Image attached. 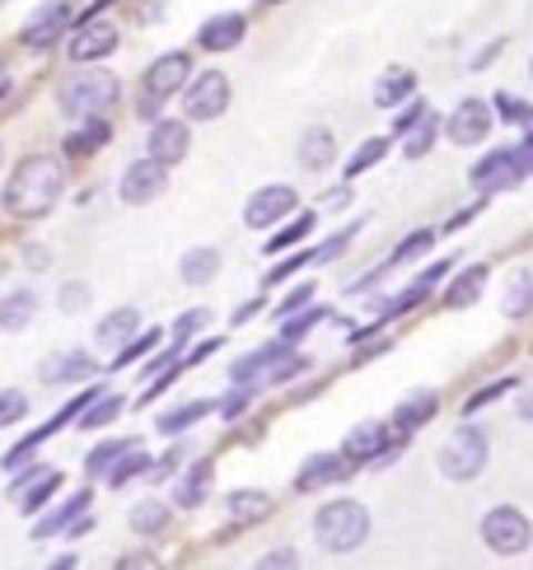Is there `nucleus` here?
<instances>
[{
  "label": "nucleus",
  "mask_w": 533,
  "mask_h": 570,
  "mask_svg": "<svg viewBox=\"0 0 533 570\" xmlns=\"http://www.w3.org/2000/svg\"><path fill=\"white\" fill-rule=\"evenodd\" d=\"M84 510H89V491H76L71 500H66V506H57L48 519H42L33 533H38V538H52V533H61V529H71V523H76Z\"/></svg>",
  "instance_id": "obj_24"
},
{
  "label": "nucleus",
  "mask_w": 533,
  "mask_h": 570,
  "mask_svg": "<svg viewBox=\"0 0 533 570\" xmlns=\"http://www.w3.org/2000/svg\"><path fill=\"white\" fill-rule=\"evenodd\" d=\"M431 248V230H421V234H412V239H403L393 248V262H408V258H416V253H426Z\"/></svg>",
  "instance_id": "obj_48"
},
{
  "label": "nucleus",
  "mask_w": 533,
  "mask_h": 570,
  "mask_svg": "<svg viewBox=\"0 0 533 570\" xmlns=\"http://www.w3.org/2000/svg\"><path fill=\"white\" fill-rule=\"evenodd\" d=\"M243 14H215V19H207L202 24V33H197V42H202L207 52H230V48H239L243 42Z\"/></svg>",
  "instance_id": "obj_17"
},
{
  "label": "nucleus",
  "mask_w": 533,
  "mask_h": 570,
  "mask_svg": "<svg viewBox=\"0 0 533 570\" xmlns=\"http://www.w3.org/2000/svg\"><path fill=\"white\" fill-rule=\"evenodd\" d=\"M482 286H486V267H469V271H463V277L450 286V304H454V309H469L477 294H482Z\"/></svg>",
  "instance_id": "obj_29"
},
{
  "label": "nucleus",
  "mask_w": 533,
  "mask_h": 570,
  "mask_svg": "<svg viewBox=\"0 0 533 570\" xmlns=\"http://www.w3.org/2000/svg\"><path fill=\"white\" fill-rule=\"evenodd\" d=\"M57 304H61V313H80V309L89 304V286H80V281L66 286V290L57 294Z\"/></svg>",
  "instance_id": "obj_47"
},
{
  "label": "nucleus",
  "mask_w": 533,
  "mask_h": 570,
  "mask_svg": "<svg viewBox=\"0 0 533 570\" xmlns=\"http://www.w3.org/2000/svg\"><path fill=\"white\" fill-rule=\"evenodd\" d=\"M314 304V286H295L291 290V300H285L276 313H281V323H291V313H300V309H309Z\"/></svg>",
  "instance_id": "obj_45"
},
{
  "label": "nucleus",
  "mask_w": 533,
  "mask_h": 570,
  "mask_svg": "<svg viewBox=\"0 0 533 570\" xmlns=\"http://www.w3.org/2000/svg\"><path fill=\"white\" fill-rule=\"evenodd\" d=\"M103 141H108V122H103V118H94L84 131H76L71 141H66V150H71V154H89V150H99Z\"/></svg>",
  "instance_id": "obj_36"
},
{
  "label": "nucleus",
  "mask_w": 533,
  "mask_h": 570,
  "mask_svg": "<svg viewBox=\"0 0 533 570\" xmlns=\"http://www.w3.org/2000/svg\"><path fill=\"white\" fill-rule=\"evenodd\" d=\"M207 412H211V402H188V407H178V412H164L160 430H164V436H178V430H188L192 421H202Z\"/></svg>",
  "instance_id": "obj_33"
},
{
  "label": "nucleus",
  "mask_w": 533,
  "mask_h": 570,
  "mask_svg": "<svg viewBox=\"0 0 533 570\" xmlns=\"http://www.w3.org/2000/svg\"><path fill=\"white\" fill-rule=\"evenodd\" d=\"M520 178H524L520 154H515V150H496V154H486L482 164L473 169V188H482V192H492V188H515Z\"/></svg>",
  "instance_id": "obj_14"
},
{
  "label": "nucleus",
  "mask_w": 533,
  "mask_h": 570,
  "mask_svg": "<svg viewBox=\"0 0 533 570\" xmlns=\"http://www.w3.org/2000/svg\"><path fill=\"white\" fill-rule=\"evenodd\" d=\"M300 164L304 169H328L332 164V131L328 127H309L300 136Z\"/></svg>",
  "instance_id": "obj_23"
},
{
  "label": "nucleus",
  "mask_w": 533,
  "mask_h": 570,
  "mask_svg": "<svg viewBox=\"0 0 533 570\" xmlns=\"http://www.w3.org/2000/svg\"><path fill=\"white\" fill-rule=\"evenodd\" d=\"M309 230H314V216H295V224H285L281 234H272V243H266V248H272V253H281V248L300 243V239H304Z\"/></svg>",
  "instance_id": "obj_40"
},
{
  "label": "nucleus",
  "mask_w": 533,
  "mask_h": 570,
  "mask_svg": "<svg viewBox=\"0 0 533 570\" xmlns=\"http://www.w3.org/2000/svg\"><path fill=\"white\" fill-rule=\"evenodd\" d=\"M243 407H249V389H239V393H230L225 402H220V412H225V417H239V412H243Z\"/></svg>",
  "instance_id": "obj_54"
},
{
  "label": "nucleus",
  "mask_w": 533,
  "mask_h": 570,
  "mask_svg": "<svg viewBox=\"0 0 533 570\" xmlns=\"http://www.w3.org/2000/svg\"><path fill=\"white\" fill-rule=\"evenodd\" d=\"M220 271V253L215 248H192V253L178 262V277H183L188 286H202V281H211Z\"/></svg>",
  "instance_id": "obj_25"
},
{
  "label": "nucleus",
  "mask_w": 533,
  "mask_h": 570,
  "mask_svg": "<svg viewBox=\"0 0 533 570\" xmlns=\"http://www.w3.org/2000/svg\"><path fill=\"white\" fill-rule=\"evenodd\" d=\"M435 131H440V122H435V118H426V122H421V127H416V131L408 136V146H403V150H408L412 159H421V154H426V150H431V141H435Z\"/></svg>",
  "instance_id": "obj_41"
},
{
  "label": "nucleus",
  "mask_w": 533,
  "mask_h": 570,
  "mask_svg": "<svg viewBox=\"0 0 533 570\" xmlns=\"http://www.w3.org/2000/svg\"><path fill=\"white\" fill-rule=\"evenodd\" d=\"M99 364L89 360L84 351H66V356H48L42 360V370H38V379L42 383H76V379H89Z\"/></svg>",
  "instance_id": "obj_16"
},
{
  "label": "nucleus",
  "mask_w": 533,
  "mask_h": 570,
  "mask_svg": "<svg viewBox=\"0 0 533 570\" xmlns=\"http://www.w3.org/2000/svg\"><path fill=\"white\" fill-rule=\"evenodd\" d=\"M113 570H164V566H160V561H154L150 552H137V557H122V561H118Z\"/></svg>",
  "instance_id": "obj_53"
},
{
  "label": "nucleus",
  "mask_w": 533,
  "mask_h": 570,
  "mask_svg": "<svg viewBox=\"0 0 533 570\" xmlns=\"http://www.w3.org/2000/svg\"><path fill=\"white\" fill-rule=\"evenodd\" d=\"M118 48V29L113 24H89L71 38V57L76 61H103L108 52Z\"/></svg>",
  "instance_id": "obj_20"
},
{
  "label": "nucleus",
  "mask_w": 533,
  "mask_h": 570,
  "mask_svg": "<svg viewBox=\"0 0 533 570\" xmlns=\"http://www.w3.org/2000/svg\"><path fill=\"white\" fill-rule=\"evenodd\" d=\"M529 304H533V271H515L510 277V286H505V318H524L529 313Z\"/></svg>",
  "instance_id": "obj_27"
},
{
  "label": "nucleus",
  "mask_w": 533,
  "mask_h": 570,
  "mask_svg": "<svg viewBox=\"0 0 533 570\" xmlns=\"http://www.w3.org/2000/svg\"><path fill=\"white\" fill-rule=\"evenodd\" d=\"M230 514L234 519H262V514H272V496H266V491H234L230 496Z\"/></svg>",
  "instance_id": "obj_30"
},
{
  "label": "nucleus",
  "mask_w": 533,
  "mask_h": 570,
  "mask_svg": "<svg viewBox=\"0 0 533 570\" xmlns=\"http://www.w3.org/2000/svg\"><path fill=\"white\" fill-rule=\"evenodd\" d=\"M319 318H328V313H323V309H309L304 318H295V323H281V341H285V347H291V341H300L309 328L319 323Z\"/></svg>",
  "instance_id": "obj_44"
},
{
  "label": "nucleus",
  "mask_w": 533,
  "mask_h": 570,
  "mask_svg": "<svg viewBox=\"0 0 533 570\" xmlns=\"http://www.w3.org/2000/svg\"><path fill=\"white\" fill-rule=\"evenodd\" d=\"M164 182H169V164H160V159H137V164H127L118 192L127 207H145V201L164 192Z\"/></svg>",
  "instance_id": "obj_9"
},
{
  "label": "nucleus",
  "mask_w": 533,
  "mask_h": 570,
  "mask_svg": "<svg viewBox=\"0 0 533 570\" xmlns=\"http://www.w3.org/2000/svg\"><path fill=\"white\" fill-rule=\"evenodd\" d=\"M515 154H520V169H524V173H533V136H529V141H524Z\"/></svg>",
  "instance_id": "obj_56"
},
{
  "label": "nucleus",
  "mask_w": 533,
  "mask_h": 570,
  "mask_svg": "<svg viewBox=\"0 0 533 570\" xmlns=\"http://www.w3.org/2000/svg\"><path fill=\"white\" fill-rule=\"evenodd\" d=\"M122 412V398H113V393H108V398H99L94 407H89V412L80 417V426L84 430H99V426H108V421H113Z\"/></svg>",
  "instance_id": "obj_39"
},
{
  "label": "nucleus",
  "mask_w": 533,
  "mask_h": 570,
  "mask_svg": "<svg viewBox=\"0 0 533 570\" xmlns=\"http://www.w3.org/2000/svg\"><path fill=\"white\" fill-rule=\"evenodd\" d=\"M150 468V459H145V449H137V444H131L127 453H122V463L113 468V472H108V487H127L131 482V477H141Z\"/></svg>",
  "instance_id": "obj_32"
},
{
  "label": "nucleus",
  "mask_w": 533,
  "mask_h": 570,
  "mask_svg": "<svg viewBox=\"0 0 533 570\" xmlns=\"http://www.w3.org/2000/svg\"><path fill=\"white\" fill-rule=\"evenodd\" d=\"M520 417H524V421H533V389L520 398Z\"/></svg>",
  "instance_id": "obj_59"
},
{
  "label": "nucleus",
  "mask_w": 533,
  "mask_h": 570,
  "mask_svg": "<svg viewBox=\"0 0 533 570\" xmlns=\"http://www.w3.org/2000/svg\"><path fill=\"white\" fill-rule=\"evenodd\" d=\"M118 94H122V84H118V76L113 71H76L71 80H66V89H61V108L71 112V118H103L108 108L118 103Z\"/></svg>",
  "instance_id": "obj_3"
},
{
  "label": "nucleus",
  "mask_w": 533,
  "mask_h": 570,
  "mask_svg": "<svg viewBox=\"0 0 533 570\" xmlns=\"http://www.w3.org/2000/svg\"><path fill=\"white\" fill-rule=\"evenodd\" d=\"M431 412H435V393H416V398H408L403 407H398L393 426L403 430V436H412V430H416L421 421H431Z\"/></svg>",
  "instance_id": "obj_28"
},
{
  "label": "nucleus",
  "mask_w": 533,
  "mask_h": 570,
  "mask_svg": "<svg viewBox=\"0 0 533 570\" xmlns=\"http://www.w3.org/2000/svg\"><path fill=\"white\" fill-rule=\"evenodd\" d=\"M272 6H276V0H272Z\"/></svg>",
  "instance_id": "obj_63"
},
{
  "label": "nucleus",
  "mask_w": 533,
  "mask_h": 570,
  "mask_svg": "<svg viewBox=\"0 0 533 570\" xmlns=\"http://www.w3.org/2000/svg\"><path fill=\"white\" fill-rule=\"evenodd\" d=\"M482 542L492 547V552H501V557H520L524 547L533 542V529H529V519L515 506H496L492 514L482 519Z\"/></svg>",
  "instance_id": "obj_7"
},
{
  "label": "nucleus",
  "mask_w": 533,
  "mask_h": 570,
  "mask_svg": "<svg viewBox=\"0 0 533 570\" xmlns=\"http://www.w3.org/2000/svg\"><path fill=\"white\" fill-rule=\"evenodd\" d=\"M188 146H192V131L188 122H154L150 127V159H160V164H178V159H188Z\"/></svg>",
  "instance_id": "obj_15"
},
{
  "label": "nucleus",
  "mask_w": 533,
  "mask_h": 570,
  "mask_svg": "<svg viewBox=\"0 0 533 570\" xmlns=\"http://www.w3.org/2000/svg\"><path fill=\"white\" fill-rule=\"evenodd\" d=\"M295 188H285V182H272V188H258L249 197V207H243V224L249 230H266V224H276L295 211Z\"/></svg>",
  "instance_id": "obj_8"
},
{
  "label": "nucleus",
  "mask_w": 533,
  "mask_h": 570,
  "mask_svg": "<svg viewBox=\"0 0 533 570\" xmlns=\"http://www.w3.org/2000/svg\"><path fill=\"white\" fill-rule=\"evenodd\" d=\"M207 477H211V468H207V463H197V468L183 477V487H178V506H202V496H207Z\"/></svg>",
  "instance_id": "obj_37"
},
{
  "label": "nucleus",
  "mask_w": 533,
  "mask_h": 570,
  "mask_svg": "<svg viewBox=\"0 0 533 570\" xmlns=\"http://www.w3.org/2000/svg\"><path fill=\"white\" fill-rule=\"evenodd\" d=\"M342 459L346 463H374V459H389V430L380 421H365L355 426L346 444H342Z\"/></svg>",
  "instance_id": "obj_13"
},
{
  "label": "nucleus",
  "mask_w": 533,
  "mask_h": 570,
  "mask_svg": "<svg viewBox=\"0 0 533 570\" xmlns=\"http://www.w3.org/2000/svg\"><path fill=\"white\" fill-rule=\"evenodd\" d=\"M486 131H492V108H486L482 99H463L454 108V118H450V141L454 146H477V141H486Z\"/></svg>",
  "instance_id": "obj_12"
},
{
  "label": "nucleus",
  "mask_w": 533,
  "mask_h": 570,
  "mask_svg": "<svg viewBox=\"0 0 533 570\" xmlns=\"http://www.w3.org/2000/svg\"><path fill=\"white\" fill-rule=\"evenodd\" d=\"M131 332H141V313L137 309H118V313H108L103 323H99V341L103 347H131Z\"/></svg>",
  "instance_id": "obj_21"
},
{
  "label": "nucleus",
  "mask_w": 533,
  "mask_h": 570,
  "mask_svg": "<svg viewBox=\"0 0 533 570\" xmlns=\"http://www.w3.org/2000/svg\"><path fill=\"white\" fill-rule=\"evenodd\" d=\"M188 71H192L188 52H169V57L154 61L150 71H145V99H141V108H137V118L154 122V112H160V103L188 84Z\"/></svg>",
  "instance_id": "obj_5"
},
{
  "label": "nucleus",
  "mask_w": 533,
  "mask_h": 570,
  "mask_svg": "<svg viewBox=\"0 0 533 570\" xmlns=\"http://www.w3.org/2000/svg\"><path fill=\"white\" fill-rule=\"evenodd\" d=\"M384 154H389V141H380V136H374V141H365L361 150L351 154V164H346V178H361L365 169H374V164H380Z\"/></svg>",
  "instance_id": "obj_35"
},
{
  "label": "nucleus",
  "mask_w": 533,
  "mask_h": 570,
  "mask_svg": "<svg viewBox=\"0 0 533 570\" xmlns=\"http://www.w3.org/2000/svg\"><path fill=\"white\" fill-rule=\"evenodd\" d=\"M426 118H431V112H426V103H416V99H412L403 112H398V122H393V127H398V136H408L416 122H426Z\"/></svg>",
  "instance_id": "obj_49"
},
{
  "label": "nucleus",
  "mask_w": 533,
  "mask_h": 570,
  "mask_svg": "<svg viewBox=\"0 0 533 570\" xmlns=\"http://www.w3.org/2000/svg\"><path fill=\"white\" fill-rule=\"evenodd\" d=\"M169 523V506H160V500H141L137 510H131V529L137 533H160Z\"/></svg>",
  "instance_id": "obj_31"
},
{
  "label": "nucleus",
  "mask_w": 533,
  "mask_h": 570,
  "mask_svg": "<svg viewBox=\"0 0 533 570\" xmlns=\"http://www.w3.org/2000/svg\"><path fill=\"white\" fill-rule=\"evenodd\" d=\"M351 201V188H338V192H323V207L328 211H338V207H346Z\"/></svg>",
  "instance_id": "obj_55"
},
{
  "label": "nucleus",
  "mask_w": 533,
  "mask_h": 570,
  "mask_svg": "<svg viewBox=\"0 0 533 570\" xmlns=\"http://www.w3.org/2000/svg\"><path fill=\"white\" fill-rule=\"evenodd\" d=\"M57 487H61V472H57V468H33L29 477H19V482H14L19 510H38Z\"/></svg>",
  "instance_id": "obj_19"
},
{
  "label": "nucleus",
  "mask_w": 533,
  "mask_h": 570,
  "mask_svg": "<svg viewBox=\"0 0 533 570\" xmlns=\"http://www.w3.org/2000/svg\"><path fill=\"white\" fill-rule=\"evenodd\" d=\"M416 89V80H412V71H403V66H393V71L374 84V103L380 108H393V103H403L408 94Z\"/></svg>",
  "instance_id": "obj_26"
},
{
  "label": "nucleus",
  "mask_w": 533,
  "mask_h": 570,
  "mask_svg": "<svg viewBox=\"0 0 533 570\" xmlns=\"http://www.w3.org/2000/svg\"><path fill=\"white\" fill-rule=\"evenodd\" d=\"M496 52H501V42H492V48H486V52H477V57H473V71H482V66H486V61H492Z\"/></svg>",
  "instance_id": "obj_57"
},
{
  "label": "nucleus",
  "mask_w": 533,
  "mask_h": 570,
  "mask_svg": "<svg viewBox=\"0 0 533 570\" xmlns=\"http://www.w3.org/2000/svg\"><path fill=\"white\" fill-rule=\"evenodd\" d=\"M66 24H71V10H66V0H48L42 10H33V19L24 24V48H52V42L66 33Z\"/></svg>",
  "instance_id": "obj_11"
},
{
  "label": "nucleus",
  "mask_w": 533,
  "mask_h": 570,
  "mask_svg": "<svg viewBox=\"0 0 533 570\" xmlns=\"http://www.w3.org/2000/svg\"><path fill=\"white\" fill-rule=\"evenodd\" d=\"M258 570H300V552L295 547H276V552H266L258 561Z\"/></svg>",
  "instance_id": "obj_43"
},
{
  "label": "nucleus",
  "mask_w": 533,
  "mask_h": 570,
  "mask_svg": "<svg viewBox=\"0 0 533 570\" xmlns=\"http://www.w3.org/2000/svg\"><path fill=\"white\" fill-rule=\"evenodd\" d=\"M33 313H38V294H33V290H14V294H6V300H0V328L19 332Z\"/></svg>",
  "instance_id": "obj_22"
},
{
  "label": "nucleus",
  "mask_w": 533,
  "mask_h": 570,
  "mask_svg": "<svg viewBox=\"0 0 533 570\" xmlns=\"http://www.w3.org/2000/svg\"><path fill=\"white\" fill-rule=\"evenodd\" d=\"M24 417H29V398L19 389H0V430L14 426V421H24Z\"/></svg>",
  "instance_id": "obj_38"
},
{
  "label": "nucleus",
  "mask_w": 533,
  "mask_h": 570,
  "mask_svg": "<svg viewBox=\"0 0 533 570\" xmlns=\"http://www.w3.org/2000/svg\"><path fill=\"white\" fill-rule=\"evenodd\" d=\"M496 108H501V118H505V122H529V103H520V99L501 94V99H496Z\"/></svg>",
  "instance_id": "obj_50"
},
{
  "label": "nucleus",
  "mask_w": 533,
  "mask_h": 570,
  "mask_svg": "<svg viewBox=\"0 0 533 570\" xmlns=\"http://www.w3.org/2000/svg\"><path fill=\"white\" fill-rule=\"evenodd\" d=\"M304 262H319V253H295L291 262H281V267H272V277H266V281H285V277H291V271H295V267H304Z\"/></svg>",
  "instance_id": "obj_52"
},
{
  "label": "nucleus",
  "mask_w": 533,
  "mask_h": 570,
  "mask_svg": "<svg viewBox=\"0 0 533 570\" xmlns=\"http://www.w3.org/2000/svg\"><path fill=\"white\" fill-rule=\"evenodd\" d=\"M48 570H76V557H61V561H52Z\"/></svg>",
  "instance_id": "obj_60"
},
{
  "label": "nucleus",
  "mask_w": 533,
  "mask_h": 570,
  "mask_svg": "<svg viewBox=\"0 0 533 570\" xmlns=\"http://www.w3.org/2000/svg\"><path fill=\"white\" fill-rule=\"evenodd\" d=\"M127 449H131V440H103L94 453H89V472H94V477H99V472H113V468L122 463Z\"/></svg>",
  "instance_id": "obj_34"
},
{
  "label": "nucleus",
  "mask_w": 533,
  "mask_h": 570,
  "mask_svg": "<svg viewBox=\"0 0 533 570\" xmlns=\"http://www.w3.org/2000/svg\"><path fill=\"white\" fill-rule=\"evenodd\" d=\"M66 188V169L61 159L52 154H29L6 182V211L19 220H33V216H48L57 207V197Z\"/></svg>",
  "instance_id": "obj_1"
},
{
  "label": "nucleus",
  "mask_w": 533,
  "mask_h": 570,
  "mask_svg": "<svg viewBox=\"0 0 533 570\" xmlns=\"http://www.w3.org/2000/svg\"><path fill=\"white\" fill-rule=\"evenodd\" d=\"M529 76H533V61H529Z\"/></svg>",
  "instance_id": "obj_61"
},
{
  "label": "nucleus",
  "mask_w": 533,
  "mask_h": 570,
  "mask_svg": "<svg viewBox=\"0 0 533 570\" xmlns=\"http://www.w3.org/2000/svg\"><path fill=\"white\" fill-rule=\"evenodd\" d=\"M0 6H6V0H0Z\"/></svg>",
  "instance_id": "obj_62"
},
{
  "label": "nucleus",
  "mask_w": 533,
  "mask_h": 570,
  "mask_svg": "<svg viewBox=\"0 0 533 570\" xmlns=\"http://www.w3.org/2000/svg\"><path fill=\"white\" fill-rule=\"evenodd\" d=\"M314 538L328 552H355L370 538V510L361 500H328L314 514Z\"/></svg>",
  "instance_id": "obj_2"
},
{
  "label": "nucleus",
  "mask_w": 533,
  "mask_h": 570,
  "mask_svg": "<svg viewBox=\"0 0 533 570\" xmlns=\"http://www.w3.org/2000/svg\"><path fill=\"white\" fill-rule=\"evenodd\" d=\"M154 341H160V332H141L137 341H131V347H122V351H118V370H122V364H131V360H141L145 351H154Z\"/></svg>",
  "instance_id": "obj_46"
},
{
  "label": "nucleus",
  "mask_w": 533,
  "mask_h": 570,
  "mask_svg": "<svg viewBox=\"0 0 533 570\" xmlns=\"http://www.w3.org/2000/svg\"><path fill=\"white\" fill-rule=\"evenodd\" d=\"M300 370H304V360L300 356H285V341H276V347H262L253 356H243L234 364V383H239V389H249V383H258V379L285 383V379L300 374Z\"/></svg>",
  "instance_id": "obj_6"
},
{
  "label": "nucleus",
  "mask_w": 533,
  "mask_h": 570,
  "mask_svg": "<svg viewBox=\"0 0 533 570\" xmlns=\"http://www.w3.org/2000/svg\"><path fill=\"white\" fill-rule=\"evenodd\" d=\"M183 108H188V118H192V122H211V118H220V112L230 108V80L220 76V71H207L202 80L188 89Z\"/></svg>",
  "instance_id": "obj_10"
},
{
  "label": "nucleus",
  "mask_w": 533,
  "mask_h": 570,
  "mask_svg": "<svg viewBox=\"0 0 533 570\" xmlns=\"http://www.w3.org/2000/svg\"><path fill=\"white\" fill-rule=\"evenodd\" d=\"M211 323V313L207 309H188V313H178V323H173V332H178V347L192 337V332H202Z\"/></svg>",
  "instance_id": "obj_42"
},
{
  "label": "nucleus",
  "mask_w": 533,
  "mask_h": 570,
  "mask_svg": "<svg viewBox=\"0 0 533 570\" xmlns=\"http://www.w3.org/2000/svg\"><path fill=\"white\" fill-rule=\"evenodd\" d=\"M510 389V379H501V383H492V389H482V393H473L469 398V407H463V412H477V407H486V402H492V398H501Z\"/></svg>",
  "instance_id": "obj_51"
},
{
  "label": "nucleus",
  "mask_w": 533,
  "mask_h": 570,
  "mask_svg": "<svg viewBox=\"0 0 533 570\" xmlns=\"http://www.w3.org/2000/svg\"><path fill=\"white\" fill-rule=\"evenodd\" d=\"M486 468V436L473 426H463L450 436V444L440 449V472L450 477V482H473V477Z\"/></svg>",
  "instance_id": "obj_4"
},
{
  "label": "nucleus",
  "mask_w": 533,
  "mask_h": 570,
  "mask_svg": "<svg viewBox=\"0 0 533 570\" xmlns=\"http://www.w3.org/2000/svg\"><path fill=\"white\" fill-rule=\"evenodd\" d=\"M342 477H346V459H342V453H314V459L300 468L295 487H300V491H319V487H328V482H342Z\"/></svg>",
  "instance_id": "obj_18"
},
{
  "label": "nucleus",
  "mask_w": 533,
  "mask_h": 570,
  "mask_svg": "<svg viewBox=\"0 0 533 570\" xmlns=\"http://www.w3.org/2000/svg\"><path fill=\"white\" fill-rule=\"evenodd\" d=\"M258 309H262V304H258V300H253V304H243V309H239V313H234V323H249V318H253V313H258Z\"/></svg>",
  "instance_id": "obj_58"
}]
</instances>
